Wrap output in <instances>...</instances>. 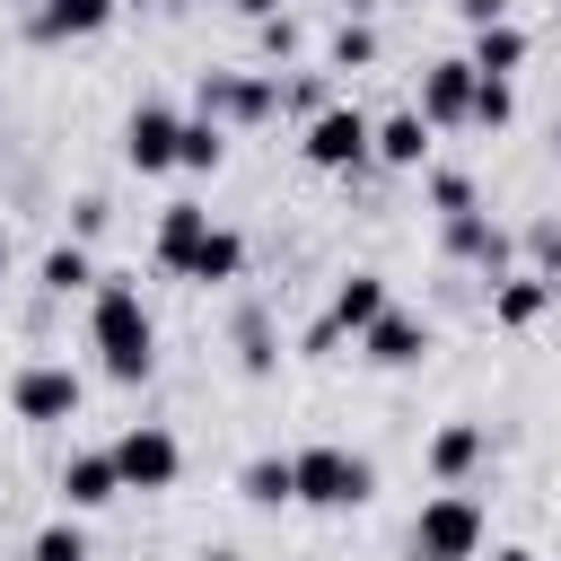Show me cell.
<instances>
[{"label": "cell", "instance_id": "cell-12", "mask_svg": "<svg viewBox=\"0 0 561 561\" xmlns=\"http://www.w3.org/2000/svg\"><path fill=\"white\" fill-rule=\"evenodd\" d=\"M438 228H447V254H456V263H473L482 280H500V272H508V228H500L491 210H456V219H438Z\"/></svg>", "mask_w": 561, "mask_h": 561}, {"label": "cell", "instance_id": "cell-11", "mask_svg": "<svg viewBox=\"0 0 561 561\" xmlns=\"http://www.w3.org/2000/svg\"><path fill=\"white\" fill-rule=\"evenodd\" d=\"M482 456H491V438H482V421H447V430H430V482L438 491H465L473 473H482Z\"/></svg>", "mask_w": 561, "mask_h": 561}, {"label": "cell", "instance_id": "cell-10", "mask_svg": "<svg viewBox=\"0 0 561 561\" xmlns=\"http://www.w3.org/2000/svg\"><path fill=\"white\" fill-rule=\"evenodd\" d=\"M53 491H61V508H70V517H88V508H105V500H123V473H114V447H70V456H61V473H53Z\"/></svg>", "mask_w": 561, "mask_h": 561}, {"label": "cell", "instance_id": "cell-25", "mask_svg": "<svg viewBox=\"0 0 561 561\" xmlns=\"http://www.w3.org/2000/svg\"><path fill=\"white\" fill-rule=\"evenodd\" d=\"M26 561H88V526L61 508V517H44L35 526V543H26Z\"/></svg>", "mask_w": 561, "mask_h": 561}, {"label": "cell", "instance_id": "cell-34", "mask_svg": "<svg viewBox=\"0 0 561 561\" xmlns=\"http://www.w3.org/2000/svg\"><path fill=\"white\" fill-rule=\"evenodd\" d=\"M237 9H245L254 26H263V18H280V0H237Z\"/></svg>", "mask_w": 561, "mask_h": 561}, {"label": "cell", "instance_id": "cell-33", "mask_svg": "<svg viewBox=\"0 0 561 561\" xmlns=\"http://www.w3.org/2000/svg\"><path fill=\"white\" fill-rule=\"evenodd\" d=\"M456 18H465V26H500V18H508V0H456Z\"/></svg>", "mask_w": 561, "mask_h": 561}, {"label": "cell", "instance_id": "cell-2", "mask_svg": "<svg viewBox=\"0 0 561 561\" xmlns=\"http://www.w3.org/2000/svg\"><path fill=\"white\" fill-rule=\"evenodd\" d=\"M298 465V508H316V517H351V508H368L377 500V465L359 456V447H298L289 456Z\"/></svg>", "mask_w": 561, "mask_h": 561}, {"label": "cell", "instance_id": "cell-23", "mask_svg": "<svg viewBox=\"0 0 561 561\" xmlns=\"http://www.w3.org/2000/svg\"><path fill=\"white\" fill-rule=\"evenodd\" d=\"M175 167H184V175H219V167H228V131L202 123V114H184V149H175Z\"/></svg>", "mask_w": 561, "mask_h": 561}, {"label": "cell", "instance_id": "cell-26", "mask_svg": "<svg viewBox=\"0 0 561 561\" xmlns=\"http://www.w3.org/2000/svg\"><path fill=\"white\" fill-rule=\"evenodd\" d=\"M333 105V70H298V79H280V114H298V123H316Z\"/></svg>", "mask_w": 561, "mask_h": 561}, {"label": "cell", "instance_id": "cell-1", "mask_svg": "<svg viewBox=\"0 0 561 561\" xmlns=\"http://www.w3.org/2000/svg\"><path fill=\"white\" fill-rule=\"evenodd\" d=\"M88 342H96V368L114 377V386H149V368H158V324H149V307H140V289L131 280H96V298H88Z\"/></svg>", "mask_w": 561, "mask_h": 561}, {"label": "cell", "instance_id": "cell-13", "mask_svg": "<svg viewBox=\"0 0 561 561\" xmlns=\"http://www.w3.org/2000/svg\"><path fill=\"white\" fill-rule=\"evenodd\" d=\"M202 237H210V210L202 202H167L158 210V237H149V254H158V272H193V254H202Z\"/></svg>", "mask_w": 561, "mask_h": 561}, {"label": "cell", "instance_id": "cell-30", "mask_svg": "<svg viewBox=\"0 0 561 561\" xmlns=\"http://www.w3.org/2000/svg\"><path fill=\"white\" fill-rule=\"evenodd\" d=\"M254 44H263V61H289V53H298V18H289V9H280V18H263V26H254Z\"/></svg>", "mask_w": 561, "mask_h": 561}, {"label": "cell", "instance_id": "cell-20", "mask_svg": "<svg viewBox=\"0 0 561 561\" xmlns=\"http://www.w3.org/2000/svg\"><path fill=\"white\" fill-rule=\"evenodd\" d=\"M377 167H394V175H412V167H430V123H421L412 105L377 123Z\"/></svg>", "mask_w": 561, "mask_h": 561}, {"label": "cell", "instance_id": "cell-31", "mask_svg": "<svg viewBox=\"0 0 561 561\" xmlns=\"http://www.w3.org/2000/svg\"><path fill=\"white\" fill-rule=\"evenodd\" d=\"M526 245H535V263H543V280L561 289V219H535V228H526Z\"/></svg>", "mask_w": 561, "mask_h": 561}, {"label": "cell", "instance_id": "cell-27", "mask_svg": "<svg viewBox=\"0 0 561 561\" xmlns=\"http://www.w3.org/2000/svg\"><path fill=\"white\" fill-rule=\"evenodd\" d=\"M421 184H430V210H438V219L482 210V202H473V175H456V167H421Z\"/></svg>", "mask_w": 561, "mask_h": 561}, {"label": "cell", "instance_id": "cell-32", "mask_svg": "<svg viewBox=\"0 0 561 561\" xmlns=\"http://www.w3.org/2000/svg\"><path fill=\"white\" fill-rule=\"evenodd\" d=\"M96 228H105V193H79V202H70V237H79V245H88V237H96Z\"/></svg>", "mask_w": 561, "mask_h": 561}, {"label": "cell", "instance_id": "cell-36", "mask_svg": "<svg viewBox=\"0 0 561 561\" xmlns=\"http://www.w3.org/2000/svg\"><path fill=\"white\" fill-rule=\"evenodd\" d=\"M0 280H9V237H0Z\"/></svg>", "mask_w": 561, "mask_h": 561}, {"label": "cell", "instance_id": "cell-22", "mask_svg": "<svg viewBox=\"0 0 561 561\" xmlns=\"http://www.w3.org/2000/svg\"><path fill=\"white\" fill-rule=\"evenodd\" d=\"M237 272H245V237H237V228H210V237H202V254H193V272H184V280H193V289H228V280H237Z\"/></svg>", "mask_w": 561, "mask_h": 561}, {"label": "cell", "instance_id": "cell-8", "mask_svg": "<svg viewBox=\"0 0 561 561\" xmlns=\"http://www.w3.org/2000/svg\"><path fill=\"white\" fill-rule=\"evenodd\" d=\"M175 149H184V114H175V105H158V96H140V105L123 114V158H131L140 175H167V167H175Z\"/></svg>", "mask_w": 561, "mask_h": 561}, {"label": "cell", "instance_id": "cell-35", "mask_svg": "<svg viewBox=\"0 0 561 561\" xmlns=\"http://www.w3.org/2000/svg\"><path fill=\"white\" fill-rule=\"evenodd\" d=\"M491 561H543V552H526V543H491Z\"/></svg>", "mask_w": 561, "mask_h": 561}, {"label": "cell", "instance_id": "cell-9", "mask_svg": "<svg viewBox=\"0 0 561 561\" xmlns=\"http://www.w3.org/2000/svg\"><path fill=\"white\" fill-rule=\"evenodd\" d=\"M473 88H482V79H473V61H465V53H447V61H430V70H421V105H412V114H421L430 131H456V123H473Z\"/></svg>", "mask_w": 561, "mask_h": 561}, {"label": "cell", "instance_id": "cell-38", "mask_svg": "<svg viewBox=\"0 0 561 561\" xmlns=\"http://www.w3.org/2000/svg\"><path fill=\"white\" fill-rule=\"evenodd\" d=\"M552 18H561V9H552Z\"/></svg>", "mask_w": 561, "mask_h": 561}, {"label": "cell", "instance_id": "cell-18", "mask_svg": "<svg viewBox=\"0 0 561 561\" xmlns=\"http://www.w3.org/2000/svg\"><path fill=\"white\" fill-rule=\"evenodd\" d=\"M237 500L245 508H298V465L289 456H245L237 465Z\"/></svg>", "mask_w": 561, "mask_h": 561}, {"label": "cell", "instance_id": "cell-4", "mask_svg": "<svg viewBox=\"0 0 561 561\" xmlns=\"http://www.w3.org/2000/svg\"><path fill=\"white\" fill-rule=\"evenodd\" d=\"M193 114L237 131V123H272L280 114V70H202L193 79Z\"/></svg>", "mask_w": 561, "mask_h": 561}, {"label": "cell", "instance_id": "cell-19", "mask_svg": "<svg viewBox=\"0 0 561 561\" xmlns=\"http://www.w3.org/2000/svg\"><path fill=\"white\" fill-rule=\"evenodd\" d=\"M35 44H61V35H105L114 26V0H35Z\"/></svg>", "mask_w": 561, "mask_h": 561}, {"label": "cell", "instance_id": "cell-37", "mask_svg": "<svg viewBox=\"0 0 561 561\" xmlns=\"http://www.w3.org/2000/svg\"><path fill=\"white\" fill-rule=\"evenodd\" d=\"M175 9H193V0H175Z\"/></svg>", "mask_w": 561, "mask_h": 561}, {"label": "cell", "instance_id": "cell-5", "mask_svg": "<svg viewBox=\"0 0 561 561\" xmlns=\"http://www.w3.org/2000/svg\"><path fill=\"white\" fill-rule=\"evenodd\" d=\"M298 149H307V167H324V175H359V167H377V123H368L359 105H324V114L298 131Z\"/></svg>", "mask_w": 561, "mask_h": 561}, {"label": "cell", "instance_id": "cell-7", "mask_svg": "<svg viewBox=\"0 0 561 561\" xmlns=\"http://www.w3.org/2000/svg\"><path fill=\"white\" fill-rule=\"evenodd\" d=\"M114 473H123V491H175V473H184V447H175V430H158V421H131V430L114 438Z\"/></svg>", "mask_w": 561, "mask_h": 561}, {"label": "cell", "instance_id": "cell-21", "mask_svg": "<svg viewBox=\"0 0 561 561\" xmlns=\"http://www.w3.org/2000/svg\"><path fill=\"white\" fill-rule=\"evenodd\" d=\"M465 61H473L482 79H517V70H526V26H508V18H500V26H473V53H465Z\"/></svg>", "mask_w": 561, "mask_h": 561}, {"label": "cell", "instance_id": "cell-15", "mask_svg": "<svg viewBox=\"0 0 561 561\" xmlns=\"http://www.w3.org/2000/svg\"><path fill=\"white\" fill-rule=\"evenodd\" d=\"M386 307H394V298H386V272H342V280H333V307H324V324L359 342V333H368Z\"/></svg>", "mask_w": 561, "mask_h": 561}, {"label": "cell", "instance_id": "cell-17", "mask_svg": "<svg viewBox=\"0 0 561 561\" xmlns=\"http://www.w3.org/2000/svg\"><path fill=\"white\" fill-rule=\"evenodd\" d=\"M552 298H561V289H552L543 272H500V280H491V324L526 333V324H535V316H543Z\"/></svg>", "mask_w": 561, "mask_h": 561}, {"label": "cell", "instance_id": "cell-6", "mask_svg": "<svg viewBox=\"0 0 561 561\" xmlns=\"http://www.w3.org/2000/svg\"><path fill=\"white\" fill-rule=\"evenodd\" d=\"M79 403H88V386H79V368H61V359H26V368L9 377V412H18L26 430L79 421Z\"/></svg>", "mask_w": 561, "mask_h": 561}, {"label": "cell", "instance_id": "cell-28", "mask_svg": "<svg viewBox=\"0 0 561 561\" xmlns=\"http://www.w3.org/2000/svg\"><path fill=\"white\" fill-rule=\"evenodd\" d=\"M368 61H377V26L342 18V26H333V70H368Z\"/></svg>", "mask_w": 561, "mask_h": 561}, {"label": "cell", "instance_id": "cell-3", "mask_svg": "<svg viewBox=\"0 0 561 561\" xmlns=\"http://www.w3.org/2000/svg\"><path fill=\"white\" fill-rule=\"evenodd\" d=\"M482 500L473 491H430L421 500V517H412V561H482Z\"/></svg>", "mask_w": 561, "mask_h": 561}, {"label": "cell", "instance_id": "cell-14", "mask_svg": "<svg viewBox=\"0 0 561 561\" xmlns=\"http://www.w3.org/2000/svg\"><path fill=\"white\" fill-rule=\"evenodd\" d=\"M421 351H430V324L403 316V307H386V316L359 333V359H368V368H421Z\"/></svg>", "mask_w": 561, "mask_h": 561}, {"label": "cell", "instance_id": "cell-24", "mask_svg": "<svg viewBox=\"0 0 561 561\" xmlns=\"http://www.w3.org/2000/svg\"><path fill=\"white\" fill-rule=\"evenodd\" d=\"M237 368H245V377H272V368H280V342H272V316H263V307L237 316Z\"/></svg>", "mask_w": 561, "mask_h": 561}, {"label": "cell", "instance_id": "cell-29", "mask_svg": "<svg viewBox=\"0 0 561 561\" xmlns=\"http://www.w3.org/2000/svg\"><path fill=\"white\" fill-rule=\"evenodd\" d=\"M473 79H482V70H473ZM508 114H517V88H508V79H482V88H473V123H482V131H500Z\"/></svg>", "mask_w": 561, "mask_h": 561}, {"label": "cell", "instance_id": "cell-16", "mask_svg": "<svg viewBox=\"0 0 561 561\" xmlns=\"http://www.w3.org/2000/svg\"><path fill=\"white\" fill-rule=\"evenodd\" d=\"M96 280H105V272H96V254H88L79 237H61V245L35 263V289H44V298H96Z\"/></svg>", "mask_w": 561, "mask_h": 561}]
</instances>
